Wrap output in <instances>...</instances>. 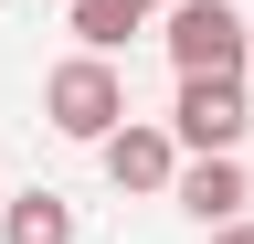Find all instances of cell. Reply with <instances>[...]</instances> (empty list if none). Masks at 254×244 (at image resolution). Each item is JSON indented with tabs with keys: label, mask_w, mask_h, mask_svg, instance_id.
<instances>
[{
	"label": "cell",
	"mask_w": 254,
	"mask_h": 244,
	"mask_svg": "<svg viewBox=\"0 0 254 244\" xmlns=\"http://www.w3.org/2000/svg\"><path fill=\"white\" fill-rule=\"evenodd\" d=\"M43 128L53 138H85V149H106L127 128V75H117V53H64V64L43 75Z\"/></svg>",
	"instance_id": "obj_1"
},
{
	"label": "cell",
	"mask_w": 254,
	"mask_h": 244,
	"mask_svg": "<svg viewBox=\"0 0 254 244\" xmlns=\"http://www.w3.org/2000/svg\"><path fill=\"white\" fill-rule=\"evenodd\" d=\"M244 128H254V85H244V75H180V96H170L180 160H233Z\"/></svg>",
	"instance_id": "obj_2"
},
{
	"label": "cell",
	"mask_w": 254,
	"mask_h": 244,
	"mask_svg": "<svg viewBox=\"0 0 254 244\" xmlns=\"http://www.w3.org/2000/svg\"><path fill=\"white\" fill-rule=\"evenodd\" d=\"M159 43H170L180 75H244L254 64V32H244L233 0H170L159 11Z\"/></svg>",
	"instance_id": "obj_3"
},
{
	"label": "cell",
	"mask_w": 254,
	"mask_h": 244,
	"mask_svg": "<svg viewBox=\"0 0 254 244\" xmlns=\"http://www.w3.org/2000/svg\"><path fill=\"white\" fill-rule=\"evenodd\" d=\"M95 160H106L117 191H170V180H180V138L159 128V117H127V128L95 149Z\"/></svg>",
	"instance_id": "obj_4"
},
{
	"label": "cell",
	"mask_w": 254,
	"mask_h": 244,
	"mask_svg": "<svg viewBox=\"0 0 254 244\" xmlns=\"http://www.w3.org/2000/svg\"><path fill=\"white\" fill-rule=\"evenodd\" d=\"M170 202H180L201 234H212V223H244V202H254V180H244V149H233V160H180Z\"/></svg>",
	"instance_id": "obj_5"
},
{
	"label": "cell",
	"mask_w": 254,
	"mask_h": 244,
	"mask_svg": "<svg viewBox=\"0 0 254 244\" xmlns=\"http://www.w3.org/2000/svg\"><path fill=\"white\" fill-rule=\"evenodd\" d=\"M64 21H74V43H85V53H127V43L159 21V0H74Z\"/></svg>",
	"instance_id": "obj_6"
},
{
	"label": "cell",
	"mask_w": 254,
	"mask_h": 244,
	"mask_svg": "<svg viewBox=\"0 0 254 244\" xmlns=\"http://www.w3.org/2000/svg\"><path fill=\"white\" fill-rule=\"evenodd\" d=\"M0 244H74V202L64 191H11L0 202Z\"/></svg>",
	"instance_id": "obj_7"
},
{
	"label": "cell",
	"mask_w": 254,
	"mask_h": 244,
	"mask_svg": "<svg viewBox=\"0 0 254 244\" xmlns=\"http://www.w3.org/2000/svg\"><path fill=\"white\" fill-rule=\"evenodd\" d=\"M201 244H254V223H212V234H201Z\"/></svg>",
	"instance_id": "obj_8"
},
{
	"label": "cell",
	"mask_w": 254,
	"mask_h": 244,
	"mask_svg": "<svg viewBox=\"0 0 254 244\" xmlns=\"http://www.w3.org/2000/svg\"><path fill=\"white\" fill-rule=\"evenodd\" d=\"M159 11H170V0H159Z\"/></svg>",
	"instance_id": "obj_9"
},
{
	"label": "cell",
	"mask_w": 254,
	"mask_h": 244,
	"mask_svg": "<svg viewBox=\"0 0 254 244\" xmlns=\"http://www.w3.org/2000/svg\"><path fill=\"white\" fill-rule=\"evenodd\" d=\"M0 11H11V0H0Z\"/></svg>",
	"instance_id": "obj_10"
},
{
	"label": "cell",
	"mask_w": 254,
	"mask_h": 244,
	"mask_svg": "<svg viewBox=\"0 0 254 244\" xmlns=\"http://www.w3.org/2000/svg\"><path fill=\"white\" fill-rule=\"evenodd\" d=\"M0 202H11V191H0Z\"/></svg>",
	"instance_id": "obj_11"
}]
</instances>
